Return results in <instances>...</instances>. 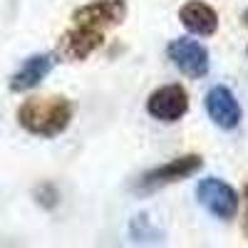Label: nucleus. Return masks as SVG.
Listing matches in <instances>:
<instances>
[{
	"mask_svg": "<svg viewBox=\"0 0 248 248\" xmlns=\"http://www.w3.org/2000/svg\"><path fill=\"white\" fill-rule=\"evenodd\" d=\"M17 124L28 134L40 137V139H55L70 127L75 117V105L62 97H30L17 107Z\"/></svg>",
	"mask_w": 248,
	"mask_h": 248,
	"instance_id": "1",
	"label": "nucleus"
},
{
	"mask_svg": "<svg viewBox=\"0 0 248 248\" xmlns=\"http://www.w3.org/2000/svg\"><path fill=\"white\" fill-rule=\"evenodd\" d=\"M203 169V159L201 154H184V156H176L167 164H159V167L144 171L137 181H134V194L139 196H147V194H154L159 189L169 184H176V181H184L194 174H199Z\"/></svg>",
	"mask_w": 248,
	"mask_h": 248,
	"instance_id": "2",
	"label": "nucleus"
},
{
	"mask_svg": "<svg viewBox=\"0 0 248 248\" xmlns=\"http://www.w3.org/2000/svg\"><path fill=\"white\" fill-rule=\"evenodd\" d=\"M102 45H105V30L72 23V28L60 37L55 57H62L65 62H82L92 52H97Z\"/></svg>",
	"mask_w": 248,
	"mask_h": 248,
	"instance_id": "3",
	"label": "nucleus"
},
{
	"mask_svg": "<svg viewBox=\"0 0 248 248\" xmlns=\"http://www.w3.org/2000/svg\"><path fill=\"white\" fill-rule=\"evenodd\" d=\"M196 199L211 216H216L218 221H231L238 211V196L233 191L231 184H226L216 176L203 179L196 186Z\"/></svg>",
	"mask_w": 248,
	"mask_h": 248,
	"instance_id": "4",
	"label": "nucleus"
},
{
	"mask_svg": "<svg viewBox=\"0 0 248 248\" xmlns=\"http://www.w3.org/2000/svg\"><path fill=\"white\" fill-rule=\"evenodd\" d=\"M167 57L174 62V67L181 75L191 79H201L209 75V52L196 40H189V37L171 40L167 47Z\"/></svg>",
	"mask_w": 248,
	"mask_h": 248,
	"instance_id": "5",
	"label": "nucleus"
},
{
	"mask_svg": "<svg viewBox=\"0 0 248 248\" xmlns=\"http://www.w3.org/2000/svg\"><path fill=\"white\" fill-rule=\"evenodd\" d=\"M189 112V94L181 85H164L147 97V114L156 122H179Z\"/></svg>",
	"mask_w": 248,
	"mask_h": 248,
	"instance_id": "6",
	"label": "nucleus"
},
{
	"mask_svg": "<svg viewBox=\"0 0 248 248\" xmlns=\"http://www.w3.org/2000/svg\"><path fill=\"white\" fill-rule=\"evenodd\" d=\"M124 17H127V0H92L72 13V23L109 30L122 25Z\"/></svg>",
	"mask_w": 248,
	"mask_h": 248,
	"instance_id": "7",
	"label": "nucleus"
},
{
	"mask_svg": "<svg viewBox=\"0 0 248 248\" xmlns=\"http://www.w3.org/2000/svg\"><path fill=\"white\" fill-rule=\"evenodd\" d=\"M203 107H206V114L211 117V122L216 124L218 129H226L231 132L236 129L241 124V105L236 94L229 90V87H211L209 92H206V99H203Z\"/></svg>",
	"mask_w": 248,
	"mask_h": 248,
	"instance_id": "8",
	"label": "nucleus"
},
{
	"mask_svg": "<svg viewBox=\"0 0 248 248\" xmlns=\"http://www.w3.org/2000/svg\"><path fill=\"white\" fill-rule=\"evenodd\" d=\"M55 67V55H47V52H40V55H32L28 57L23 65H20V70L10 77L8 87L10 92L15 94H23V92H30L35 90L40 82H43Z\"/></svg>",
	"mask_w": 248,
	"mask_h": 248,
	"instance_id": "9",
	"label": "nucleus"
},
{
	"mask_svg": "<svg viewBox=\"0 0 248 248\" xmlns=\"http://www.w3.org/2000/svg\"><path fill=\"white\" fill-rule=\"evenodd\" d=\"M179 20L184 30H189L191 35L199 37H211L218 32V13L216 8H211L209 3L201 0H189L179 8Z\"/></svg>",
	"mask_w": 248,
	"mask_h": 248,
	"instance_id": "10",
	"label": "nucleus"
},
{
	"mask_svg": "<svg viewBox=\"0 0 248 248\" xmlns=\"http://www.w3.org/2000/svg\"><path fill=\"white\" fill-rule=\"evenodd\" d=\"M243 199H246V216H243V236L248 238V184L243 186Z\"/></svg>",
	"mask_w": 248,
	"mask_h": 248,
	"instance_id": "11",
	"label": "nucleus"
},
{
	"mask_svg": "<svg viewBox=\"0 0 248 248\" xmlns=\"http://www.w3.org/2000/svg\"><path fill=\"white\" fill-rule=\"evenodd\" d=\"M241 23H243V28H248V8H246L243 15H241Z\"/></svg>",
	"mask_w": 248,
	"mask_h": 248,
	"instance_id": "12",
	"label": "nucleus"
},
{
	"mask_svg": "<svg viewBox=\"0 0 248 248\" xmlns=\"http://www.w3.org/2000/svg\"><path fill=\"white\" fill-rule=\"evenodd\" d=\"M246 52H248V47H246Z\"/></svg>",
	"mask_w": 248,
	"mask_h": 248,
	"instance_id": "13",
	"label": "nucleus"
}]
</instances>
